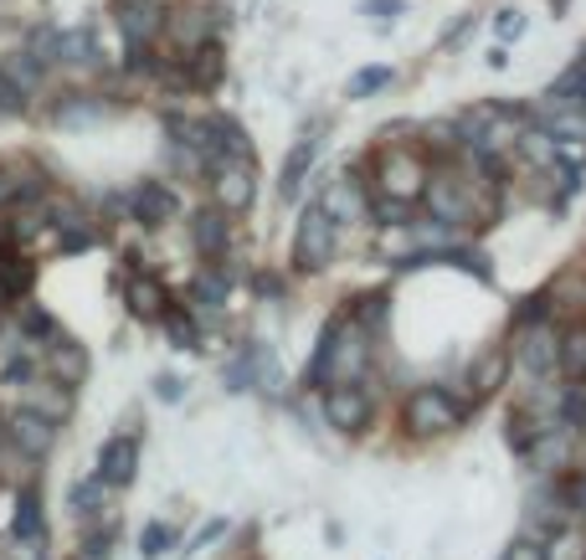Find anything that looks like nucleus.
<instances>
[{"label": "nucleus", "instance_id": "a878e982", "mask_svg": "<svg viewBox=\"0 0 586 560\" xmlns=\"http://www.w3.org/2000/svg\"><path fill=\"white\" fill-rule=\"evenodd\" d=\"M170 546H175V530H170V525H160V519H155V525H145V535H139V556L160 560Z\"/></svg>", "mask_w": 586, "mask_h": 560}, {"label": "nucleus", "instance_id": "4be33fe9", "mask_svg": "<svg viewBox=\"0 0 586 560\" xmlns=\"http://www.w3.org/2000/svg\"><path fill=\"white\" fill-rule=\"evenodd\" d=\"M541 560H586V535L572 530V525H566V530H556Z\"/></svg>", "mask_w": 586, "mask_h": 560}, {"label": "nucleus", "instance_id": "2eb2a0df", "mask_svg": "<svg viewBox=\"0 0 586 560\" xmlns=\"http://www.w3.org/2000/svg\"><path fill=\"white\" fill-rule=\"evenodd\" d=\"M315 155H319V139H315V134H303L299 145L288 149V160H284V180H278V191H284L288 201L299 196V186H303V170L315 165Z\"/></svg>", "mask_w": 586, "mask_h": 560}, {"label": "nucleus", "instance_id": "cd10ccee", "mask_svg": "<svg viewBox=\"0 0 586 560\" xmlns=\"http://www.w3.org/2000/svg\"><path fill=\"white\" fill-rule=\"evenodd\" d=\"M160 319H166L170 339H175L181 350H185V345H195V319H191V314H185V309H175V304H170V309L160 314Z\"/></svg>", "mask_w": 586, "mask_h": 560}, {"label": "nucleus", "instance_id": "f257e3e1", "mask_svg": "<svg viewBox=\"0 0 586 560\" xmlns=\"http://www.w3.org/2000/svg\"><path fill=\"white\" fill-rule=\"evenodd\" d=\"M458 422H464V406L448 391H437V385H417L402 406V427L412 437H437V432H452Z\"/></svg>", "mask_w": 586, "mask_h": 560}, {"label": "nucleus", "instance_id": "20e7f679", "mask_svg": "<svg viewBox=\"0 0 586 560\" xmlns=\"http://www.w3.org/2000/svg\"><path fill=\"white\" fill-rule=\"evenodd\" d=\"M371 391H365V381H330L324 385V422L340 432H361L365 422H371Z\"/></svg>", "mask_w": 586, "mask_h": 560}, {"label": "nucleus", "instance_id": "393cba45", "mask_svg": "<svg viewBox=\"0 0 586 560\" xmlns=\"http://www.w3.org/2000/svg\"><path fill=\"white\" fill-rule=\"evenodd\" d=\"M263 366V350H242L232 366H226V391H247L253 385V370Z\"/></svg>", "mask_w": 586, "mask_h": 560}, {"label": "nucleus", "instance_id": "1a4fd4ad", "mask_svg": "<svg viewBox=\"0 0 586 560\" xmlns=\"http://www.w3.org/2000/svg\"><path fill=\"white\" fill-rule=\"evenodd\" d=\"M129 211H135V222L145 226H166L175 211H181V201H175V191H166L160 180H139L135 191H129Z\"/></svg>", "mask_w": 586, "mask_h": 560}, {"label": "nucleus", "instance_id": "a211bd4d", "mask_svg": "<svg viewBox=\"0 0 586 560\" xmlns=\"http://www.w3.org/2000/svg\"><path fill=\"white\" fill-rule=\"evenodd\" d=\"M556 370L566 381H582L586 376V329H566L556 335Z\"/></svg>", "mask_w": 586, "mask_h": 560}, {"label": "nucleus", "instance_id": "6e6552de", "mask_svg": "<svg viewBox=\"0 0 586 560\" xmlns=\"http://www.w3.org/2000/svg\"><path fill=\"white\" fill-rule=\"evenodd\" d=\"M514 360L530 381H545L556 376V329L551 325H525L520 329V345H514Z\"/></svg>", "mask_w": 586, "mask_h": 560}, {"label": "nucleus", "instance_id": "b1692460", "mask_svg": "<svg viewBox=\"0 0 586 560\" xmlns=\"http://www.w3.org/2000/svg\"><path fill=\"white\" fill-rule=\"evenodd\" d=\"M26 288H31L26 257H0V294H26Z\"/></svg>", "mask_w": 586, "mask_h": 560}, {"label": "nucleus", "instance_id": "aec40b11", "mask_svg": "<svg viewBox=\"0 0 586 560\" xmlns=\"http://www.w3.org/2000/svg\"><path fill=\"white\" fill-rule=\"evenodd\" d=\"M226 288H232V283H226V273L222 267H206V273H201V278H195V304H201V309H222L226 304Z\"/></svg>", "mask_w": 586, "mask_h": 560}, {"label": "nucleus", "instance_id": "bb28decb", "mask_svg": "<svg viewBox=\"0 0 586 560\" xmlns=\"http://www.w3.org/2000/svg\"><path fill=\"white\" fill-rule=\"evenodd\" d=\"M391 67H361V73L350 77V98H371V93H381V88H391Z\"/></svg>", "mask_w": 586, "mask_h": 560}, {"label": "nucleus", "instance_id": "c9c22d12", "mask_svg": "<svg viewBox=\"0 0 586 560\" xmlns=\"http://www.w3.org/2000/svg\"><path fill=\"white\" fill-rule=\"evenodd\" d=\"M510 560H541V556H535L530 546H514V556H510Z\"/></svg>", "mask_w": 586, "mask_h": 560}, {"label": "nucleus", "instance_id": "f704fd0d", "mask_svg": "<svg viewBox=\"0 0 586 560\" xmlns=\"http://www.w3.org/2000/svg\"><path fill=\"white\" fill-rule=\"evenodd\" d=\"M222 530H226V519H211L206 530L195 535V546H211V540H216V535H222Z\"/></svg>", "mask_w": 586, "mask_h": 560}, {"label": "nucleus", "instance_id": "412c9836", "mask_svg": "<svg viewBox=\"0 0 586 560\" xmlns=\"http://www.w3.org/2000/svg\"><path fill=\"white\" fill-rule=\"evenodd\" d=\"M350 325L361 329V335H376L386 325V294H365L355 309H350Z\"/></svg>", "mask_w": 586, "mask_h": 560}, {"label": "nucleus", "instance_id": "f3484780", "mask_svg": "<svg viewBox=\"0 0 586 560\" xmlns=\"http://www.w3.org/2000/svg\"><path fill=\"white\" fill-rule=\"evenodd\" d=\"M504 370H510V355H504V350H489L479 366L468 370V391H473V397H494L499 385H504Z\"/></svg>", "mask_w": 586, "mask_h": 560}, {"label": "nucleus", "instance_id": "dca6fc26", "mask_svg": "<svg viewBox=\"0 0 586 560\" xmlns=\"http://www.w3.org/2000/svg\"><path fill=\"white\" fill-rule=\"evenodd\" d=\"M124 298H129V309H135L139 319H160V314L170 309V294L155 278H135L129 288H124Z\"/></svg>", "mask_w": 586, "mask_h": 560}, {"label": "nucleus", "instance_id": "7c9ffc66", "mask_svg": "<svg viewBox=\"0 0 586 560\" xmlns=\"http://www.w3.org/2000/svg\"><path fill=\"white\" fill-rule=\"evenodd\" d=\"M494 31H499V42H514V36H525V15H520V11H499Z\"/></svg>", "mask_w": 586, "mask_h": 560}, {"label": "nucleus", "instance_id": "0eeeda50", "mask_svg": "<svg viewBox=\"0 0 586 560\" xmlns=\"http://www.w3.org/2000/svg\"><path fill=\"white\" fill-rule=\"evenodd\" d=\"M166 0H119L124 46H155V36L166 31Z\"/></svg>", "mask_w": 586, "mask_h": 560}, {"label": "nucleus", "instance_id": "9b49d317", "mask_svg": "<svg viewBox=\"0 0 586 560\" xmlns=\"http://www.w3.org/2000/svg\"><path fill=\"white\" fill-rule=\"evenodd\" d=\"M191 242L195 252L206 257V263H216V257H226V242H232V222H226L222 207H206L191 216Z\"/></svg>", "mask_w": 586, "mask_h": 560}, {"label": "nucleus", "instance_id": "6ab92c4d", "mask_svg": "<svg viewBox=\"0 0 586 560\" xmlns=\"http://www.w3.org/2000/svg\"><path fill=\"white\" fill-rule=\"evenodd\" d=\"M52 376H57L62 385H77L88 376V355L77 350V345H67V339H57V345H52Z\"/></svg>", "mask_w": 586, "mask_h": 560}, {"label": "nucleus", "instance_id": "f03ea898", "mask_svg": "<svg viewBox=\"0 0 586 560\" xmlns=\"http://www.w3.org/2000/svg\"><path fill=\"white\" fill-rule=\"evenodd\" d=\"M334 257V216L319 201H309L299 216V236H294V263L303 267V273H315V267H324Z\"/></svg>", "mask_w": 586, "mask_h": 560}, {"label": "nucleus", "instance_id": "423d86ee", "mask_svg": "<svg viewBox=\"0 0 586 560\" xmlns=\"http://www.w3.org/2000/svg\"><path fill=\"white\" fill-rule=\"evenodd\" d=\"M211 191H216V207L226 216H242V211L253 207V160H216L211 165Z\"/></svg>", "mask_w": 586, "mask_h": 560}, {"label": "nucleus", "instance_id": "72a5a7b5", "mask_svg": "<svg viewBox=\"0 0 586 560\" xmlns=\"http://www.w3.org/2000/svg\"><path fill=\"white\" fill-rule=\"evenodd\" d=\"M155 397H160V401H175V397H181V381H175V376H160V381H155Z\"/></svg>", "mask_w": 586, "mask_h": 560}, {"label": "nucleus", "instance_id": "ddd939ff", "mask_svg": "<svg viewBox=\"0 0 586 560\" xmlns=\"http://www.w3.org/2000/svg\"><path fill=\"white\" fill-rule=\"evenodd\" d=\"M166 31L175 36V46L181 52H195V46H206L211 36H216V11H181V15H166Z\"/></svg>", "mask_w": 586, "mask_h": 560}, {"label": "nucleus", "instance_id": "473e14b6", "mask_svg": "<svg viewBox=\"0 0 586 560\" xmlns=\"http://www.w3.org/2000/svg\"><path fill=\"white\" fill-rule=\"evenodd\" d=\"M108 546H114V530L93 535V540H88V560H108Z\"/></svg>", "mask_w": 586, "mask_h": 560}, {"label": "nucleus", "instance_id": "7ed1b4c3", "mask_svg": "<svg viewBox=\"0 0 586 560\" xmlns=\"http://www.w3.org/2000/svg\"><path fill=\"white\" fill-rule=\"evenodd\" d=\"M417 201L433 211V222H448V226H458V222L473 216V191H468L458 176H448V170L427 176V186H422Z\"/></svg>", "mask_w": 586, "mask_h": 560}, {"label": "nucleus", "instance_id": "4468645a", "mask_svg": "<svg viewBox=\"0 0 586 560\" xmlns=\"http://www.w3.org/2000/svg\"><path fill=\"white\" fill-rule=\"evenodd\" d=\"M52 437H57V427H52V416H42V412H21L11 422V443L31 457H42L46 447H52Z\"/></svg>", "mask_w": 586, "mask_h": 560}, {"label": "nucleus", "instance_id": "c756f323", "mask_svg": "<svg viewBox=\"0 0 586 560\" xmlns=\"http://www.w3.org/2000/svg\"><path fill=\"white\" fill-rule=\"evenodd\" d=\"M104 494H108V484H104V478H98V473H93L88 484H77V488H73V509H77V515H93Z\"/></svg>", "mask_w": 586, "mask_h": 560}, {"label": "nucleus", "instance_id": "39448f33", "mask_svg": "<svg viewBox=\"0 0 586 560\" xmlns=\"http://www.w3.org/2000/svg\"><path fill=\"white\" fill-rule=\"evenodd\" d=\"M427 176H433V170H427L422 155H412V149H391V155H381V196H391V201H412V207H417Z\"/></svg>", "mask_w": 586, "mask_h": 560}, {"label": "nucleus", "instance_id": "c85d7f7f", "mask_svg": "<svg viewBox=\"0 0 586 560\" xmlns=\"http://www.w3.org/2000/svg\"><path fill=\"white\" fill-rule=\"evenodd\" d=\"M15 535H21V540H36V535H42V504H36V494H26V499H21Z\"/></svg>", "mask_w": 586, "mask_h": 560}, {"label": "nucleus", "instance_id": "5701e85b", "mask_svg": "<svg viewBox=\"0 0 586 560\" xmlns=\"http://www.w3.org/2000/svg\"><path fill=\"white\" fill-rule=\"evenodd\" d=\"M108 108L98 104V98H83V93H73L67 104H57V124H93V118H104Z\"/></svg>", "mask_w": 586, "mask_h": 560}, {"label": "nucleus", "instance_id": "9d476101", "mask_svg": "<svg viewBox=\"0 0 586 560\" xmlns=\"http://www.w3.org/2000/svg\"><path fill=\"white\" fill-rule=\"evenodd\" d=\"M361 186H365V180H355L345 170V176H334L330 186L315 196V201L334 216V226H340V222H355V216H365V191H361Z\"/></svg>", "mask_w": 586, "mask_h": 560}, {"label": "nucleus", "instance_id": "f8f14e48", "mask_svg": "<svg viewBox=\"0 0 586 560\" xmlns=\"http://www.w3.org/2000/svg\"><path fill=\"white\" fill-rule=\"evenodd\" d=\"M135 468H139V443H135V437H114V443H104L98 478H104L108 488H124L129 478H135Z\"/></svg>", "mask_w": 586, "mask_h": 560}, {"label": "nucleus", "instance_id": "2f4dec72", "mask_svg": "<svg viewBox=\"0 0 586 560\" xmlns=\"http://www.w3.org/2000/svg\"><path fill=\"white\" fill-rule=\"evenodd\" d=\"M406 11V0H361V15H376V21H396V15Z\"/></svg>", "mask_w": 586, "mask_h": 560}]
</instances>
